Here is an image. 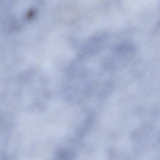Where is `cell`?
<instances>
[{
    "label": "cell",
    "instance_id": "cell-2",
    "mask_svg": "<svg viewBox=\"0 0 160 160\" xmlns=\"http://www.w3.org/2000/svg\"><path fill=\"white\" fill-rule=\"evenodd\" d=\"M58 155L60 158H71V154L70 152L66 151H60Z\"/></svg>",
    "mask_w": 160,
    "mask_h": 160
},
{
    "label": "cell",
    "instance_id": "cell-1",
    "mask_svg": "<svg viewBox=\"0 0 160 160\" xmlns=\"http://www.w3.org/2000/svg\"><path fill=\"white\" fill-rule=\"evenodd\" d=\"M135 51L134 45L130 41H126L118 44L106 57L104 66L110 70L120 68L131 61Z\"/></svg>",
    "mask_w": 160,
    "mask_h": 160
}]
</instances>
